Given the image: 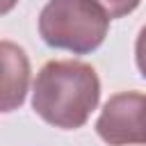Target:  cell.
Segmentation results:
<instances>
[{"label": "cell", "instance_id": "6da1fadb", "mask_svg": "<svg viewBox=\"0 0 146 146\" xmlns=\"http://www.w3.org/2000/svg\"><path fill=\"white\" fill-rule=\"evenodd\" d=\"M100 100L96 68L80 59L46 62L32 87V110L62 130L82 128Z\"/></svg>", "mask_w": 146, "mask_h": 146}, {"label": "cell", "instance_id": "7a4b0ae2", "mask_svg": "<svg viewBox=\"0 0 146 146\" xmlns=\"http://www.w3.org/2000/svg\"><path fill=\"white\" fill-rule=\"evenodd\" d=\"M110 16L96 0H48L39 14V34L46 46L89 55L107 36Z\"/></svg>", "mask_w": 146, "mask_h": 146}, {"label": "cell", "instance_id": "3957f363", "mask_svg": "<svg viewBox=\"0 0 146 146\" xmlns=\"http://www.w3.org/2000/svg\"><path fill=\"white\" fill-rule=\"evenodd\" d=\"M96 135L110 146H146V94L119 91L100 110Z\"/></svg>", "mask_w": 146, "mask_h": 146}, {"label": "cell", "instance_id": "277c9868", "mask_svg": "<svg viewBox=\"0 0 146 146\" xmlns=\"http://www.w3.org/2000/svg\"><path fill=\"white\" fill-rule=\"evenodd\" d=\"M30 75L32 66L25 48L0 39V114H9L25 103Z\"/></svg>", "mask_w": 146, "mask_h": 146}, {"label": "cell", "instance_id": "5b68a950", "mask_svg": "<svg viewBox=\"0 0 146 146\" xmlns=\"http://www.w3.org/2000/svg\"><path fill=\"white\" fill-rule=\"evenodd\" d=\"M100 7H103V11L110 16V21L112 18H123V16H128V14H132L137 7H139V2L141 0H96Z\"/></svg>", "mask_w": 146, "mask_h": 146}, {"label": "cell", "instance_id": "8992f818", "mask_svg": "<svg viewBox=\"0 0 146 146\" xmlns=\"http://www.w3.org/2000/svg\"><path fill=\"white\" fill-rule=\"evenodd\" d=\"M135 62H137L139 75L146 80V25L139 30L137 41H135Z\"/></svg>", "mask_w": 146, "mask_h": 146}, {"label": "cell", "instance_id": "52a82bcc", "mask_svg": "<svg viewBox=\"0 0 146 146\" xmlns=\"http://www.w3.org/2000/svg\"><path fill=\"white\" fill-rule=\"evenodd\" d=\"M16 5H18V0H0V16L9 14V11H11Z\"/></svg>", "mask_w": 146, "mask_h": 146}]
</instances>
